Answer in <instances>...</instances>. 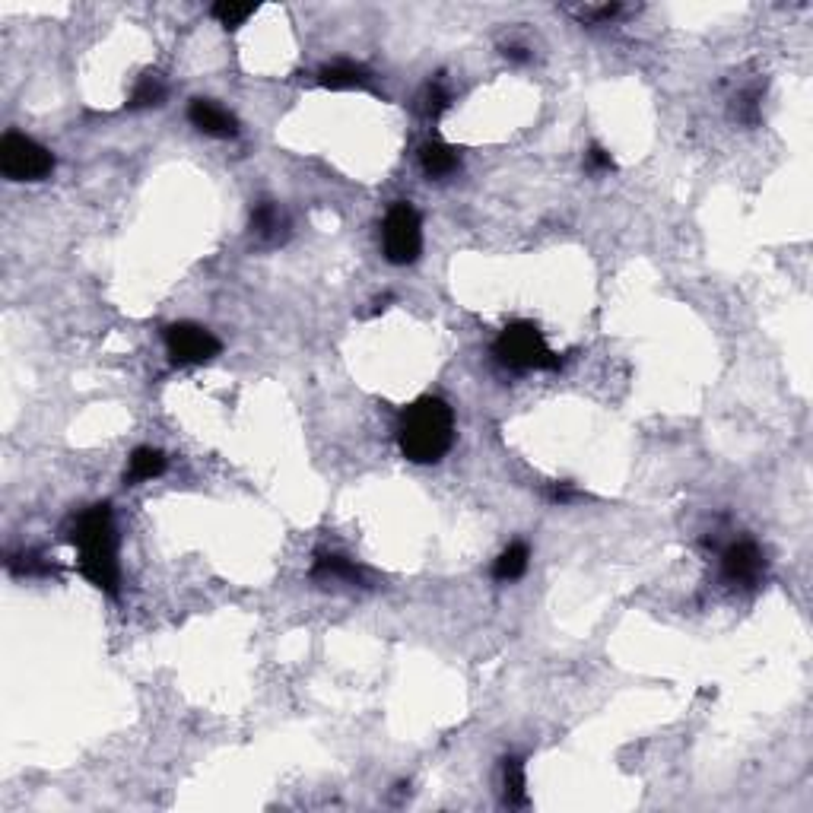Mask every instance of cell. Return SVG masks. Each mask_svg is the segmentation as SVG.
I'll return each mask as SVG.
<instances>
[{
    "mask_svg": "<svg viewBox=\"0 0 813 813\" xmlns=\"http://www.w3.org/2000/svg\"><path fill=\"white\" fill-rule=\"evenodd\" d=\"M67 544H74L80 559V575L89 585H96L105 594H118L121 585V569H118V534H115V518L108 502L93 505L74 518V525L67 531Z\"/></svg>",
    "mask_w": 813,
    "mask_h": 813,
    "instance_id": "cell-1",
    "label": "cell"
},
{
    "mask_svg": "<svg viewBox=\"0 0 813 813\" xmlns=\"http://www.w3.org/2000/svg\"><path fill=\"white\" fill-rule=\"evenodd\" d=\"M455 442V413L442 397H420L397 420V448L413 464H436Z\"/></svg>",
    "mask_w": 813,
    "mask_h": 813,
    "instance_id": "cell-2",
    "label": "cell"
},
{
    "mask_svg": "<svg viewBox=\"0 0 813 813\" xmlns=\"http://www.w3.org/2000/svg\"><path fill=\"white\" fill-rule=\"evenodd\" d=\"M493 356L496 363L512 369V372H556L563 369V359L559 353L550 350V343L544 331L537 328L534 321H512L499 331L493 343Z\"/></svg>",
    "mask_w": 813,
    "mask_h": 813,
    "instance_id": "cell-3",
    "label": "cell"
},
{
    "mask_svg": "<svg viewBox=\"0 0 813 813\" xmlns=\"http://www.w3.org/2000/svg\"><path fill=\"white\" fill-rule=\"evenodd\" d=\"M382 248L385 258L397 267H407L413 261H420L423 255V220L413 204L397 201L385 213V226H382Z\"/></svg>",
    "mask_w": 813,
    "mask_h": 813,
    "instance_id": "cell-4",
    "label": "cell"
},
{
    "mask_svg": "<svg viewBox=\"0 0 813 813\" xmlns=\"http://www.w3.org/2000/svg\"><path fill=\"white\" fill-rule=\"evenodd\" d=\"M0 172L10 182H45L54 172V153L26 134H4L0 140Z\"/></svg>",
    "mask_w": 813,
    "mask_h": 813,
    "instance_id": "cell-5",
    "label": "cell"
},
{
    "mask_svg": "<svg viewBox=\"0 0 813 813\" xmlns=\"http://www.w3.org/2000/svg\"><path fill=\"white\" fill-rule=\"evenodd\" d=\"M162 340H166V353L175 366H204L223 350V343L216 340V334L194 321L169 324V328L162 331Z\"/></svg>",
    "mask_w": 813,
    "mask_h": 813,
    "instance_id": "cell-6",
    "label": "cell"
},
{
    "mask_svg": "<svg viewBox=\"0 0 813 813\" xmlns=\"http://www.w3.org/2000/svg\"><path fill=\"white\" fill-rule=\"evenodd\" d=\"M766 572V556L763 550L753 544V540H737L725 553H721V575L731 585H744L753 588Z\"/></svg>",
    "mask_w": 813,
    "mask_h": 813,
    "instance_id": "cell-7",
    "label": "cell"
},
{
    "mask_svg": "<svg viewBox=\"0 0 813 813\" xmlns=\"http://www.w3.org/2000/svg\"><path fill=\"white\" fill-rule=\"evenodd\" d=\"M188 121L194 124L197 131L207 134V137H216V140H229L239 134V121L236 115L223 108L220 102L213 99H191L188 105Z\"/></svg>",
    "mask_w": 813,
    "mask_h": 813,
    "instance_id": "cell-8",
    "label": "cell"
},
{
    "mask_svg": "<svg viewBox=\"0 0 813 813\" xmlns=\"http://www.w3.org/2000/svg\"><path fill=\"white\" fill-rule=\"evenodd\" d=\"M286 213L274 204V201H258L251 207V232H255V239L264 242V245H280L286 239Z\"/></svg>",
    "mask_w": 813,
    "mask_h": 813,
    "instance_id": "cell-9",
    "label": "cell"
},
{
    "mask_svg": "<svg viewBox=\"0 0 813 813\" xmlns=\"http://www.w3.org/2000/svg\"><path fill=\"white\" fill-rule=\"evenodd\" d=\"M318 83L324 89H337V93H343V89H366L372 83V77H369V70L363 64L334 61V64H324L318 70Z\"/></svg>",
    "mask_w": 813,
    "mask_h": 813,
    "instance_id": "cell-10",
    "label": "cell"
},
{
    "mask_svg": "<svg viewBox=\"0 0 813 813\" xmlns=\"http://www.w3.org/2000/svg\"><path fill=\"white\" fill-rule=\"evenodd\" d=\"M420 166L429 178H436V182H442V178H451L458 169H461V156L455 147H448V143L442 140H429L420 147Z\"/></svg>",
    "mask_w": 813,
    "mask_h": 813,
    "instance_id": "cell-11",
    "label": "cell"
},
{
    "mask_svg": "<svg viewBox=\"0 0 813 813\" xmlns=\"http://www.w3.org/2000/svg\"><path fill=\"white\" fill-rule=\"evenodd\" d=\"M312 578L315 582H343V585H359L363 582V572H359L356 563H350L347 556H337V553H321L312 566Z\"/></svg>",
    "mask_w": 813,
    "mask_h": 813,
    "instance_id": "cell-12",
    "label": "cell"
},
{
    "mask_svg": "<svg viewBox=\"0 0 813 813\" xmlns=\"http://www.w3.org/2000/svg\"><path fill=\"white\" fill-rule=\"evenodd\" d=\"M528 563H531V550L525 540H515V544L505 547L499 556H496V563H493V578L496 582H518L521 575L528 572Z\"/></svg>",
    "mask_w": 813,
    "mask_h": 813,
    "instance_id": "cell-13",
    "label": "cell"
},
{
    "mask_svg": "<svg viewBox=\"0 0 813 813\" xmlns=\"http://www.w3.org/2000/svg\"><path fill=\"white\" fill-rule=\"evenodd\" d=\"M166 474V455L159 448H137L131 461H128V474L124 480L128 483H147Z\"/></svg>",
    "mask_w": 813,
    "mask_h": 813,
    "instance_id": "cell-14",
    "label": "cell"
},
{
    "mask_svg": "<svg viewBox=\"0 0 813 813\" xmlns=\"http://www.w3.org/2000/svg\"><path fill=\"white\" fill-rule=\"evenodd\" d=\"M502 794L509 807H525L528 804V779H525V763L518 756H505L502 760Z\"/></svg>",
    "mask_w": 813,
    "mask_h": 813,
    "instance_id": "cell-15",
    "label": "cell"
},
{
    "mask_svg": "<svg viewBox=\"0 0 813 813\" xmlns=\"http://www.w3.org/2000/svg\"><path fill=\"white\" fill-rule=\"evenodd\" d=\"M448 108H451V93H448V89L439 80H429L420 89V96H417V112L426 121H439L448 112Z\"/></svg>",
    "mask_w": 813,
    "mask_h": 813,
    "instance_id": "cell-16",
    "label": "cell"
},
{
    "mask_svg": "<svg viewBox=\"0 0 813 813\" xmlns=\"http://www.w3.org/2000/svg\"><path fill=\"white\" fill-rule=\"evenodd\" d=\"M213 20L220 23L223 29H229V32H236V29H242L251 16L258 13V4H232V0H220V4H213Z\"/></svg>",
    "mask_w": 813,
    "mask_h": 813,
    "instance_id": "cell-17",
    "label": "cell"
},
{
    "mask_svg": "<svg viewBox=\"0 0 813 813\" xmlns=\"http://www.w3.org/2000/svg\"><path fill=\"white\" fill-rule=\"evenodd\" d=\"M166 99V86L156 74H143L137 83H134V93H131V108H153V105H162Z\"/></svg>",
    "mask_w": 813,
    "mask_h": 813,
    "instance_id": "cell-18",
    "label": "cell"
},
{
    "mask_svg": "<svg viewBox=\"0 0 813 813\" xmlns=\"http://www.w3.org/2000/svg\"><path fill=\"white\" fill-rule=\"evenodd\" d=\"M734 118L744 121V124L760 121V93H756V89H750V93H740L734 99Z\"/></svg>",
    "mask_w": 813,
    "mask_h": 813,
    "instance_id": "cell-19",
    "label": "cell"
},
{
    "mask_svg": "<svg viewBox=\"0 0 813 813\" xmlns=\"http://www.w3.org/2000/svg\"><path fill=\"white\" fill-rule=\"evenodd\" d=\"M585 159H588L591 172H613V169H617V162H613V156L604 147H591Z\"/></svg>",
    "mask_w": 813,
    "mask_h": 813,
    "instance_id": "cell-20",
    "label": "cell"
},
{
    "mask_svg": "<svg viewBox=\"0 0 813 813\" xmlns=\"http://www.w3.org/2000/svg\"><path fill=\"white\" fill-rule=\"evenodd\" d=\"M620 13L617 4H607V7H588V10H578V16H582L585 23H607L613 20V16Z\"/></svg>",
    "mask_w": 813,
    "mask_h": 813,
    "instance_id": "cell-21",
    "label": "cell"
},
{
    "mask_svg": "<svg viewBox=\"0 0 813 813\" xmlns=\"http://www.w3.org/2000/svg\"><path fill=\"white\" fill-rule=\"evenodd\" d=\"M505 58H512V61H518V64H525L531 54H528V48H521V45H512V48H505Z\"/></svg>",
    "mask_w": 813,
    "mask_h": 813,
    "instance_id": "cell-22",
    "label": "cell"
}]
</instances>
